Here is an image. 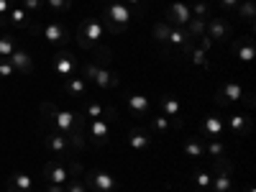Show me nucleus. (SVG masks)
Instances as JSON below:
<instances>
[{
    "label": "nucleus",
    "instance_id": "1",
    "mask_svg": "<svg viewBox=\"0 0 256 192\" xmlns=\"http://www.w3.org/2000/svg\"><path fill=\"white\" fill-rule=\"evenodd\" d=\"M38 113L44 118V126H49L54 134H62L67 136L74 154L77 152H84L90 144H88V118L77 110H70V108H62V105L52 102V100H44L38 105Z\"/></svg>",
    "mask_w": 256,
    "mask_h": 192
},
{
    "label": "nucleus",
    "instance_id": "2",
    "mask_svg": "<svg viewBox=\"0 0 256 192\" xmlns=\"http://www.w3.org/2000/svg\"><path fill=\"white\" fill-rule=\"evenodd\" d=\"M84 174V166L77 159H49L44 164V180L54 184H67L70 180H80Z\"/></svg>",
    "mask_w": 256,
    "mask_h": 192
},
{
    "label": "nucleus",
    "instance_id": "3",
    "mask_svg": "<svg viewBox=\"0 0 256 192\" xmlns=\"http://www.w3.org/2000/svg\"><path fill=\"white\" fill-rule=\"evenodd\" d=\"M80 77L82 80H88L92 82L95 88L100 90H118L120 88V74L113 72L110 67H100V64H92V62H84L82 67H80Z\"/></svg>",
    "mask_w": 256,
    "mask_h": 192
},
{
    "label": "nucleus",
    "instance_id": "4",
    "mask_svg": "<svg viewBox=\"0 0 256 192\" xmlns=\"http://www.w3.org/2000/svg\"><path fill=\"white\" fill-rule=\"evenodd\" d=\"M82 182L88 184L90 192H116L118 190V180L110 172H105V169H90V172H84Z\"/></svg>",
    "mask_w": 256,
    "mask_h": 192
},
{
    "label": "nucleus",
    "instance_id": "5",
    "mask_svg": "<svg viewBox=\"0 0 256 192\" xmlns=\"http://www.w3.org/2000/svg\"><path fill=\"white\" fill-rule=\"evenodd\" d=\"M113 136V120L108 118H95V120H88V144L92 146H108Z\"/></svg>",
    "mask_w": 256,
    "mask_h": 192
},
{
    "label": "nucleus",
    "instance_id": "6",
    "mask_svg": "<svg viewBox=\"0 0 256 192\" xmlns=\"http://www.w3.org/2000/svg\"><path fill=\"white\" fill-rule=\"evenodd\" d=\"M44 146H46V152H49L54 159H70V156H74V148H72L70 138L62 136V134L49 131V134L44 136Z\"/></svg>",
    "mask_w": 256,
    "mask_h": 192
},
{
    "label": "nucleus",
    "instance_id": "7",
    "mask_svg": "<svg viewBox=\"0 0 256 192\" xmlns=\"http://www.w3.org/2000/svg\"><path fill=\"white\" fill-rule=\"evenodd\" d=\"M244 98V88H241V84L238 82H223L220 84V88L216 90V98H212V102H216L218 105V108H228V105L230 102H238Z\"/></svg>",
    "mask_w": 256,
    "mask_h": 192
},
{
    "label": "nucleus",
    "instance_id": "8",
    "mask_svg": "<svg viewBox=\"0 0 256 192\" xmlns=\"http://www.w3.org/2000/svg\"><path fill=\"white\" fill-rule=\"evenodd\" d=\"M52 67H54V72H56L62 80H67V77H72V74L77 72L80 64H77V56H74V54H70L67 49H62V52L54 54Z\"/></svg>",
    "mask_w": 256,
    "mask_h": 192
},
{
    "label": "nucleus",
    "instance_id": "9",
    "mask_svg": "<svg viewBox=\"0 0 256 192\" xmlns=\"http://www.w3.org/2000/svg\"><path fill=\"white\" fill-rule=\"evenodd\" d=\"M205 34L216 41V44H220V41H228V38L233 36V28H230L228 20H223V18H218V16H210V18L205 20Z\"/></svg>",
    "mask_w": 256,
    "mask_h": 192
},
{
    "label": "nucleus",
    "instance_id": "10",
    "mask_svg": "<svg viewBox=\"0 0 256 192\" xmlns=\"http://www.w3.org/2000/svg\"><path fill=\"white\" fill-rule=\"evenodd\" d=\"M62 90H64V95L67 98H72V100H84L90 95V82L88 80H82V77H67L64 80V84H62Z\"/></svg>",
    "mask_w": 256,
    "mask_h": 192
},
{
    "label": "nucleus",
    "instance_id": "11",
    "mask_svg": "<svg viewBox=\"0 0 256 192\" xmlns=\"http://www.w3.org/2000/svg\"><path fill=\"white\" fill-rule=\"evenodd\" d=\"M223 131H226V123H223V118L220 116H216V113H210V116H205V120H202V128H200V136L205 138V141H212V138H223Z\"/></svg>",
    "mask_w": 256,
    "mask_h": 192
},
{
    "label": "nucleus",
    "instance_id": "12",
    "mask_svg": "<svg viewBox=\"0 0 256 192\" xmlns=\"http://www.w3.org/2000/svg\"><path fill=\"white\" fill-rule=\"evenodd\" d=\"M190 18H192V10H190L187 3H172L164 13V20L169 26H187Z\"/></svg>",
    "mask_w": 256,
    "mask_h": 192
},
{
    "label": "nucleus",
    "instance_id": "13",
    "mask_svg": "<svg viewBox=\"0 0 256 192\" xmlns=\"http://www.w3.org/2000/svg\"><path fill=\"white\" fill-rule=\"evenodd\" d=\"M44 38H46V44H52V46H67L72 41V34L62 24H46L44 26Z\"/></svg>",
    "mask_w": 256,
    "mask_h": 192
},
{
    "label": "nucleus",
    "instance_id": "14",
    "mask_svg": "<svg viewBox=\"0 0 256 192\" xmlns=\"http://www.w3.org/2000/svg\"><path fill=\"white\" fill-rule=\"evenodd\" d=\"M77 34H80V36H84L88 41H92V44H98V41L102 38V34H105V31H102V24H100L98 18L88 16V18H82V20H80Z\"/></svg>",
    "mask_w": 256,
    "mask_h": 192
},
{
    "label": "nucleus",
    "instance_id": "15",
    "mask_svg": "<svg viewBox=\"0 0 256 192\" xmlns=\"http://www.w3.org/2000/svg\"><path fill=\"white\" fill-rule=\"evenodd\" d=\"M102 16H108L110 20H116L118 26H126V28H128V24H131V18H134L131 8H128L126 3H108L105 10H102Z\"/></svg>",
    "mask_w": 256,
    "mask_h": 192
},
{
    "label": "nucleus",
    "instance_id": "16",
    "mask_svg": "<svg viewBox=\"0 0 256 192\" xmlns=\"http://www.w3.org/2000/svg\"><path fill=\"white\" fill-rule=\"evenodd\" d=\"M128 146L136 148V152H146V148L154 146V138L148 131H144L141 126H134L131 131H128Z\"/></svg>",
    "mask_w": 256,
    "mask_h": 192
},
{
    "label": "nucleus",
    "instance_id": "17",
    "mask_svg": "<svg viewBox=\"0 0 256 192\" xmlns=\"http://www.w3.org/2000/svg\"><path fill=\"white\" fill-rule=\"evenodd\" d=\"M228 128H230V134L236 138H246L251 134L254 123H251V118L246 113H236V116H228Z\"/></svg>",
    "mask_w": 256,
    "mask_h": 192
},
{
    "label": "nucleus",
    "instance_id": "18",
    "mask_svg": "<svg viewBox=\"0 0 256 192\" xmlns=\"http://www.w3.org/2000/svg\"><path fill=\"white\" fill-rule=\"evenodd\" d=\"M8 62L13 64V70L20 72V74H31L34 72V59H31V54L26 49H18L16 46V52L8 56Z\"/></svg>",
    "mask_w": 256,
    "mask_h": 192
},
{
    "label": "nucleus",
    "instance_id": "19",
    "mask_svg": "<svg viewBox=\"0 0 256 192\" xmlns=\"http://www.w3.org/2000/svg\"><path fill=\"white\" fill-rule=\"evenodd\" d=\"M230 49H233V54H236L241 62H251V59L256 56V46H254V38H251V36L236 38V41L230 44Z\"/></svg>",
    "mask_w": 256,
    "mask_h": 192
},
{
    "label": "nucleus",
    "instance_id": "20",
    "mask_svg": "<svg viewBox=\"0 0 256 192\" xmlns=\"http://www.w3.org/2000/svg\"><path fill=\"white\" fill-rule=\"evenodd\" d=\"M6 190L8 192H34V180L26 172H13L6 180Z\"/></svg>",
    "mask_w": 256,
    "mask_h": 192
},
{
    "label": "nucleus",
    "instance_id": "21",
    "mask_svg": "<svg viewBox=\"0 0 256 192\" xmlns=\"http://www.w3.org/2000/svg\"><path fill=\"white\" fill-rule=\"evenodd\" d=\"M126 102H128V110H131L136 118H144V116L152 113V102H148V98H146V95H141V92L128 95V98H126Z\"/></svg>",
    "mask_w": 256,
    "mask_h": 192
},
{
    "label": "nucleus",
    "instance_id": "22",
    "mask_svg": "<svg viewBox=\"0 0 256 192\" xmlns=\"http://www.w3.org/2000/svg\"><path fill=\"white\" fill-rule=\"evenodd\" d=\"M6 20H8L10 26H16V28H38V26L34 24V16H28L20 6H13Z\"/></svg>",
    "mask_w": 256,
    "mask_h": 192
},
{
    "label": "nucleus",
    "instance_id": "23",
    "mask_svg": "<svg viewBox=\"0 0 256 192\" xmlns=\"http://www.w3.org/2000/svg\"><path fill=\"white\" fill-rule=\"evenodd\" d=\"M182 118H166V116H154L148 120V128H152L154 134H169L172 128H182Z\"/></svg>",
    "mask_w": 256,
    "mask_h": 192
},
{
    "label": "nucleus",
    "instance_id": "24",
    "mask_svg": "<svg viewBox=\"0 0 256 192\" xmlns=\"http://www.w3.org/2000/svg\"><path fill=\"white\" fill-rule=\"evenodd\" d=\"M182 152H184L190 159H202V156H205V138H198V136L184 138Z\"/></svg>",
    "mask_w": 256,
    "mask_h": 192
},
{
    "label": "nucleus",
    "instance_id": "25",
    "mask_svg": "<svg viewBox=\"0 0 256 192\" xmlns=\"http://www.w3.org/2000/svg\"><path fill=\"white\" fill-rule=\"evenodd\" d=\"M159 108L164 110V116L166 118H180V100L174 98V95H162L159 98Z\"/></svg>",
    "mask_w": 256,
    "mask_h": 192
},
{
    "label": "nucleus",
    "instance_id": "26",
    "mask_svg": "<svg viewBox=\"0 0 256 192\" xmlns=\"http://www.w3.org/2000/svg\"><path fill=\"white\" fill-rule=\"evenodd\" d=\"M90 54H92V64H100V67H110L113 64V52L108 46H98L95 44V49Z\"/></svg>",
    "mask_w": 256,
    "mask_h": 192
},
{
    "label": "nucleus",
    "instance_id": "27",
    "mask_svg": "<svg viewBox=\"0 0 256 192\" xmlns=\"http://www.w3.org/2000/svg\"><path fill=\"white\" fill-rule=\"evenodd\" d=\"M84 108H82V116L88 118V120H95V118H102V110H105V105H100L98 100H90V98H84Z\"/></svg>",
    "mask_w": 256,
    "mask_h": 192
},
{
    "label": "nucleus",
    "instance_id": "28",
    "mask_svg": "<svg viewBox=\"0 0 256 192\" xmlns=\"http://www.w3.org/2000/svg\"><path fill=\"white\" fill-rule=\"evenodd\" d=\"M236 16H238V18H244L246 24H251V26H254L256 3H254V0H241V3H238V8H236Z\"/></svg>",
    "mask_w": 256,
    "mask_h": 192
},
{
    "label": "nucleus",
    "instance_id": "29",
    "mask_svg": "<svg viewBox=\"0 0 256 192\" xmlns=\"http://www.w3.org/2000/svg\"><path fill=\"white\" fill-rule=\"evenodd\" d=\"M16 36L13 34H0V59H8L16 52Z\"/></svg>",
    "mask_w": 256,
    "mask_h": 192
},
{
    "label": "nucleus",
    "instance_id": "30",
    "mask_svg": "<svg viewBox=\"0 0 256 192\" xmlns=\"http://www.w3.org/2000/svg\"><path fill=\"white\" fill-rule=\"evenodd\" d=\"M169 31H172V26H169L166 20H156L154 28H152V36H154L156 44H166V41H169Z\"/></svg>",
    "mask_w": 256,
    "mask_h": 192
},
{
    "label": "nucleus",
    "instance_id": "31",
    "mask_svg": "<svg viewBox=\"0 0 256 192\" xmlns=\"http://www.w3.org/2000/svg\"><path fill=\"white\" fill-rule=\"evenodd\" d=\"M205 156H210V159H220V156H226V146H223V141H218V138L205 141Z\"/></svg>",
    "mask_w": 256,
    "mask_h": 192
},
{
    "label": "nucleus",
    "instance_id": "32",
    "mask_svg": "<svg viewBox=\"0 0 256 192\" xmlns=\"http://www.w3.org/2000/svg\"><path fill=\"white\" fill-rule=\"evenodd\" d=\"M20 8H24L28 16H41V10L46 8L44 0H20Z\"/></svg>",
    "mask_w": 256,
    "mask_h": 192
},
{
    "label": "nucleus",
    "instance_id": "33",
    "mask_svg": "<svg viewBox=\"0 0 256 192\" xmlns=\"http://www.w3.org/2000/svg\"><path fill=\"white\" fill-rule=\"evenodd\" d=\"M100 24H102V31H108V34H113V36H123V34L128 31L126 26H118L116 20H110L108 16H102V20H100Z\"/></svg>",
    "mask_w": 256,
    "mask_h": 192
},
{
    "label": "nucleus",
    "instance_id": "34",
    "mask_svg": "<svg viewBox=\"0 0 256 192\" xmlns=\"http://www.w3.org/2000/svg\"><path fill=\"white\" fill-rule=\"evenodd\" d=\"M192 64H198V67H210V62H208V52H202L200 46H195L190 52V56H187Z\"/></svg>",
    "mask_w": 256,
    "mask_h": 192
},
{
    "label": "nucleus",
    "instance_id": "35",
    "mask_svg": "<svg viewBox=\"0 0 256 192\" xmlns=\"http://www.w3.org/2000/svg\"><path fill=\"white\" fill-rule=\"evenodd\" d=\"M184 28H187L192 36H195V38L202 36V34H205V18H195V16H192V18H190V24H187Z\"/></svg>",
    "mask_w": 256,
    "mask_h": 192
},
{
    "label": "nucleus",
    "instance_id": "36",
    "mask_svg": "<svg viewBox=\"0 0 256 192\" xmlns=\"http://www.w3.org/2000/svg\"><path fill=\"white\" fill-rule=\"evenodd\" d=\"M190 10H192V16H195V18H210V8H208V3H205V0H195V3H192L190 6Z\"/></svg>",
    "mask_w": 256,
    "mask_h": 192
},
{
    "label": "nucleus",
    "instance_id": "37",
    "mask_svg": "<svg viewBox=\"0 0 256 192\" xmlns=\"http://www.w3.org/2000/svg\"><path fill=\"white\" fill-rule=\"evenodd\" d=\"M192 180H195V184H198L200 192H205V190H210L212 174H210V172H195V174H192Z\"/></svg>",
    "mask_w": 256,
    "mask_h": 192
},
{
    "label": "nucleus",
    "instance_id": "38",
    "mask_svg": "<svg viewBox=\"0 0 256 192\" xmlns=\"http://www.w3.org/2000/svg\"><path fill=\"white\" fill-rule=\"evenodd\" d=\"M44 3L52 13H64V10L72 8V0H44Z\"/></svg>",
    "mask_w": 256,
    "mask_h": 192
},
{
    "label": "nucleus",
    "instance_id": "39",
    "mask_svg": "<svg viewBox=\"0 0 256 192\" xmlns=\"http://www.w3.org/2000/svg\"><path fill=\"white\" fill-rule=\"evenodd\" d=\"M16 6V0H0V26H6L8 24V13H10V8Z\"/></svg>",
    "mask_w": 256,
    "mask_h": 192
},
{
    "label": "nucleus",
    "instance_id": "40",
    "mask_svg": "<svg viewBox=\"0 0 256 192\" xmlns=\"http://www.w3.org/2000/svg\"><path fill=\"white\" fill-rule=\"evenodd\" d=\"M64 192H90V190L82 180H70L67 184H64Z\"/></svg>",
    "mask_w": 256,
    "mask_h": 192
},
{
    "label": "nucleus",
    "instance_id": "41",
    "mask_svg": "<svg viewBox=\"0 0 256 192\" xmlns=\"http://www.w3.org/2000/svg\"><path fill=\"white\" fill-rule=\"evenodd\" d=\"M13 74H16L13 64H10L8 59H0V80H8V77H13Z\"/></svg>",
    "mask_w": 256,
    "mask_h": 192
},
{
    "label": "nucleus",
    "instance_id": "42",
    "mask_svg": "<svg viewBox=\"0 0 256 192\" xmlns=\"http://www.w3.org/2000/svg\"><path fill=\"white\" fill-rule=\"evenodd\" d=\"M218 3H220V8H223L226 13H236V8H238L241 0H218Z\"/></svg>",
    "mask_w": 256,
    "mask_h": 192
},
{
    "label": "nucleus",
    "instance_id": "43",
    "mask_svg": "<svg viewBox=\"0 0 256 192\" xmlns=\"http://www.w3.org/2000/svg\"><path fill=\"white\" fill-rule=\"evenodd\" d=\"M74 38H77V44H80V49H82V52H92V49H95V44H92V41H88L84 36H80V34H77Z\"/></svg>",
    "mask_w": 256,
    "mask_h": 192
},
{
    "label": "nucleus",
    "instance_id": "44",
    "mask_svg": "<svg viewBox=\"0 0 256 192\" xmlns=\"http://www.w3.org/2000/svg\"><path fill=\"white\" fill-rule=\"evenodd\" d=\"M198 38H200V49H202V52H210L212 44H216V41H212L208 34H202V36H198Z\"/></svg>",
    "mask_w": 256,
    "mask_h": 192
},
{
    "label": "nucleus",
    "instance_id": "45",
    "mask_svg": "<svg viewBox=\"0 0 256 192\" xmlns=\"http://www.w3.org/2000/svg\"><path fill=\"white\" fill-rule=\"evenodd\" d=\"M46 192H64V184H54V182H46Z\"/></svg>",
    "mask_w": 256,
    "mask_h": 192
},
{
    "label": "nucleus",
    "instance_id": "46",
    "mask_svg": "<svg viewBox=\"0 0 256 192\" xmlns=\"http://www.w3.org/2000/svg\"><path fill=\"white\" fill-rule=\"evenodd\" d=\"M244 102L246 108H254V92H244Z\"/></svg>",
    "mask_w": 256,
    "mask_h": 192
},
{
    "label": "nucleus",
    "instance_id": "47",
    "mask_svg": "<svg viewBox=\"0 0 256 192\" xmlns=\"http://www.w3.org/2000/svg\"><path fill=\"white\" fill-rule=\"evenodd\" d=\"M126 6H138V3H144V0H123Z\"/></svg>",
    "mask_w": 256,
    "mask_h": 192
},
{
    "label": "nucleus",
    "instance_id": "48",
    "mask_svg": "<svg viewBox=\"0 0 256 192\" xmlns=\"http://www.w3.org/2000/svg\"><path fill=\"white\" fill-rule=\"evenodd\" d=\"M105 3H123V0H105Z\"/></svg>",
    "mask_w": 256,
    "mask_h": 192
},
{
    "label": "nucleus",
    "instance_id": "49",
    "mask_svg": "<svg viewBox=\"0 0 256 192\" xmlns=\"http://www.w3.org/2000/svg\"><path fill=\"white\" fill-rule=\"evenodd\" d=\"M246 192H254V187H246Z\"/></svg>",
    "mask_w": 256,
    "mask_h": 192
},
{
    "label": "nucleus",
    "instance_id": "50",
    "mask_svg": "<svg viewBox=\"0 0 256 192\" xmlns=\"http://www.w3.org/2000/svg\"><path fill=\"white\" fill-rule=\"evenodd\" d=\"M195 192H200V190H195Z\"/></svg>",
    "mask_w": 256,
    "mask_h": 192
},
{
    "label": "nucleus",
    "instance_id": "51",
    "mask_svg": "<svg viewBox=\"0 0 256 192\" xmlns=\"http://www.w3.org/2000/svg\"><path fill=\"white\" fill-rule=\"evenodd\" d=\"M0 28H3V26H0Z\"/></svg>",
    "mask_w": 256,
    "mask_h": 192
}]
</instances>
